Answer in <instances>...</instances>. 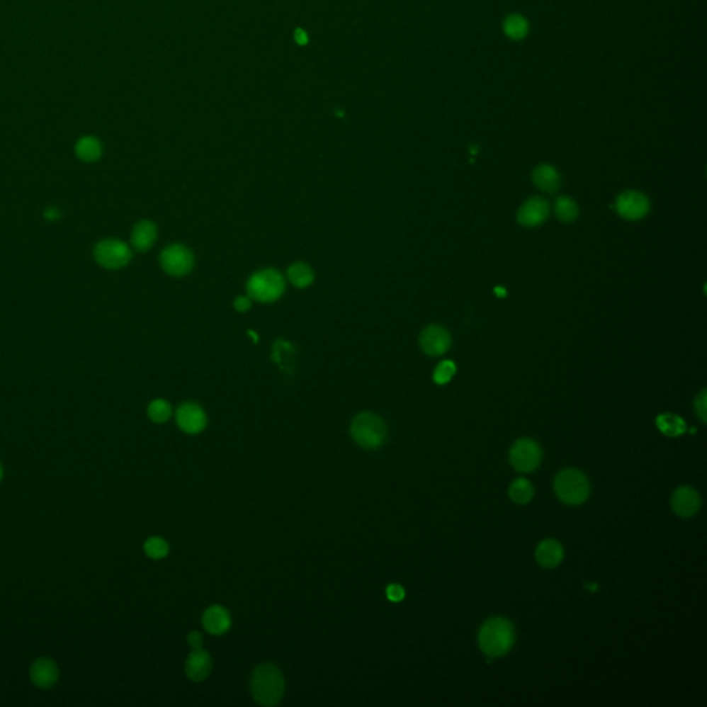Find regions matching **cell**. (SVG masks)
Here are the masks:
<instances>
[{"label": "cell", "mask_w": 707, "mask_h": 707, "mask_svg": "<svg viewBox=\"0 0 707 707\" xmlns=\"http://www.w3.org/2000/svg\"><path fill=\"white\" fill-rule=\"evenodd\" d=\"M478 641L482 652L488 657H500L510 652L514 645V626L504 618L490 619L481 627Z\"/></svg>", "instance_id": "1"}, {"label": "cell", "mask_w": 707, "mask_h": 707, "mask_svg": "<svg viewBox=\"0 0 707 707\" xmlns=\"http://www.w3.org/2000/svg\"><path fill=\"white\" fill-rule=\"evenodd\" d=\"M254 701L261 706H275L283 696L285 680L276 666L266 663L259 666L250 680Z\"/></svg>", "instance_id": "2"}, {"label": "cell", "mask_w": 707, "mask_h": 707, "mask_svg": "<svg viewBox=\"0 0 707 707\" xmlns=\"http://www.w3.org/2000/svg\"><path fill=\"white\" fill-rule=\"evenodd\" d=\"M351 436L363 449H378L387 438V426L378 414L362 412L354 417Z\"/></svg>", "instance_id": "3"}, {"label": "cell", "mask_w": 707, "mask_h": 707, "mask_svg": "<svg viewBox=\"0 0 707 707\" xmlns=\"http://www.w3.org/2000/svg\"><path fill=\"white\" fill-rule=\"evenodd\" d=\"M249 298L267 304L279 299L285 292V279L278 270L267 268L254 272L246 285Z\"/></svg>", "instance_id": "4"}, {"label": "cell", "mask_w": 707, "mask_h": 707, "mask_svg": "<svg viewBox=\"0 0 707 707\" xmlns=\"http://www.w3.org/2000/svg\"><path fill=\"white\" fill-rule=\"evenodd\" d=\"M554 490L560 500H562L567 504L577 506L587 500L590 493V485L583 473L568 468L557 475L554 482Z\"/></svg>", "instance_id": "5"}, {"label": "cell", "mask_w": 707, "mask_h": 707, "mask_svg": "<svg viewBox=\"0 0 707 707\" xmlns=\"http://www.w3.org/2000/svg\"><path fill=\"white\" fill-rule=\"evenodd\" d=\"M94 257L104 268L119 270L130 263L132 250L119 239H104L94 247Z\"/></svg>", "instance_id": "6"}, {"label": "cell", "mask_w": 707, "mask_h": 707, "mask_svg": "<svg viewBox=\"0 0 707 707\" xmlns=\"http://www.w3.org/2000/svg\"><path fill=\"white\" fill-rule=\"evenodd\" d=\"M161 266L171 276H184L193 268V254L187 246L181 244L167 246L161 253Z\"/></svg>", "instance_id": "7"}, {"label": "cell", "mask_w": 707, "mask_h": 707, "mask_svg": "<svg viewBox=\"0 0 707 707\" xmlns=\"http://www.w3.org/2000/svg\"><path fill=\"white\" fill-rule=\"evenodd\" d=\"M510 462L519 473H531L542 462V449L533 439H518L510 451Z\"/></svg>", "instance_id": "8"}, {"label": "cell", "mask_w": 707, "mask_h": 707, "mask_svg": "<svg viewBox=\"0 0 707 707\" xmlns=\"http://www.w3.org/2000/svg\"><path fill=\"white\" fill-rule=\"evenodd\" d=\"M650 199L638 191H626L616 199V212L626 220H640L650 212Z\"/></svg>", "instance_id": "9"}, {"label": "cell", "mask_w": 707, "mask_h": 707, "mask_svg": "<svg viewBox=\"0 0 707 707\" xmlns=\"http://www.w3.org/2000/svg\"><path fill=\"white\" fill-rule=\"evenodd\" d=\"M452 337L445 327L439 325H430L420 334V347L423 353L430 356H441L451 347Z\"/></svg>", "instance_id": "10"}, {"label": "cell", "mask_w": 707, "mask_h": 707, "mask_svg": "<svg viewBox=\"0 0 707 707\" xmlns=\"http://www.w3.org/2000/svg\"><path fill=\"white\" fill-rule=\"evenodd\" d=\"M177 426L187 434H198L206 427V414L196 404L186 402L176 412Z\"/></svg>", "instance_id": "11"}, {"label": "cell", "mask_w": 707, "mask_h": 707, "mask_svg": "<svg viewBox=\"0 0 707 707\" xmlns=\"http://www.w3.org/2000/svg\"><path fill=\"white\" fill-rule=\"evenodd\" d=\"M550 215V205L543 198H532L526 200L518 210V222L524 227H538L543 224Z\"/></svg>", "instance_id": "12"}, {"label": "cell", "mask_w": 707, "mask_h": 707, "mask_svg": "<svg viewBox=\"0 0 707 707\" xmlns=\"http://www.w3.org/2000/svg\"><path fill=\"white\" fill-rule=\"evenodd\" d=\"M672 507L680 517H694L701 509V496L691 487H680L672 496Z\"/></svg>", "instance_id": "13"}, {"label": "cell", "mask_w": 707, "mask_h": 707, "mask_svg": "<svg viewBox=\"0 0 707 707\" xmlns=\"http://www.w3.org/2000/svg\"><path fill=\"white\" fill-rule=\"evenodd\" d=\"M213 663L210 655L203 650H193L186 662V674L190 680L200 682L209 677Z\"/></svg>", "instance_id": "14"}, {"label": "cell", "mask_w": 707, "mask_h": 707, "mask_svg": "<svg viewBox=\"0 0 707 707\" xmlns=\"http://www.w3.org/2000/svg\"><path fill=\"white\" fill-rule=\"evenodd\" d=\"M30 680L39 688H50L58 680V669L53 660L39 659L30 667Z\"/></svg>", "instance_id": "15"}, {"label": "cell", "mask_w": 707, "mask_h": 707, "mask_svg": "<svg viewBox=\"0 0 707 707\" xmlns=\"http://www.w3.org/2000/svg\"><path fill=\"white\" fill-rule=\"evenodd\" d=\"M202 622L206 631L215 635H220L228 631L231 626V616L225 608L220 605H213L205 611Z\"/></svg>", "instance_id": "16"}, {"label": "cell", "mask_w": 707, "mask_h": 707, "mask_svg": "<svg viewBox=\"0 0 707 707\" xmlns=\"http://www.w3.org/2000/svg\"><path fill=\"white\" fill-rule=\"evenodd\" d=\"M158 237L157 225L149 220H142L137 222L132 232V245L138 251L149 250Z\"/></svg>", "instance_id": "17"}, {"label": "cell", "mask_w": 707, "mask_h": 707, "mask_svg": "<svg viewBox=\"0 0 707 707\" xmlns=\"http://www.w3.org/2000/svg\"><path fill=\"white\" fill-rule=\"evenodd\" d=\"M564 558V548L557 541L547 539L538 545L536 560L544 568H555Z\"/></svg>", "instance_id": "18"}, {"label": "cell", "mask_w": 707, "mask_h": 707, "mask_svg": "<svg viewBox=\"0 0 707 707\" xmlns=\"http://www.w3.org/2000/svg\"><path fill=\"white\" fill-rule=\"evenodd\" d=\"M532 180H533V184L539 190L547 192V193L555 192L560 188V184H561V177H560L558 171L555 170V167H553L550 164L538 166L533 170Z\"/></svg>", "instance_id": "19"}, {"label": "cell", "mask_w": 707, "mask_h": 707, "mask_svg": "<svg viewBox=\"0 0 707 707\" xmlns=\"http://www.w3.org/2000/svg\"><path fill=\"white\" fill-rule=\"evenodd\" d=\"M656 426L667 436H680L686 431V424L680 416L673 413H663L656 417Z\"/></svg>", "instance_id": "20"}, {"label": "cell", "mask_w": 707, "mask_h": 707, "mask_svg": "<svg viewBox=\"0 0 707 707\" xmlns=\"http://www.w3.org/2000/svg\"><path fill=\"white\" fill-rule=\"evenodd\" d=\"M503 29H504V33L507 38H510L513 40H522L528 36L529 23L521 14H511L504 20Z\"/></svg>", "instance_id": "21"}, {"label": "cell", "mask_w": 707, "mask_h": 707, "mask_svg": "<svg viewBox=\"0 0 707 707\" xmlns=\"http://www.w3.org/2000/svg\"><path fill=\"white\" fill-rule=\"evenodd\" d=\"M288 278L296 288L304 289V288H308L314 282L315 273L308 264L299 261V263L292 264L288 268Z\"/></svg>", "instance_id": "22"}, {"label": "cell", "mask_w": 707, "mask_h": 707, "mask_svg": "<svg viewBox=\"0 0 707 707\" xmlns=\"http://www.w3.org/2000/svg\"><path fill=\"white\" fill-rule=\"evenodd\" d=\"M77 155L84 162H94L101 157V142L96 137H83L77 147Z\"/></svg>", "instance_id": "23"}, {"label": "cell", "mask_w": 707, "mask_h": 707, "mask_svg": "<svg viewBox=\"0 0 707 707\" xmlns=\"http://www.w3.org/2000/svg\"><path fill=\"white\" fill-rule=\"evenodd\" d=\"M554 212L558 220L562 222H572L579 216V208L575 200H572L568 196H560L555 200L554 205Z\"/></svg>", "instance_id": "24"}, {"label": "cell", "mask_w": 707, "mask_h": 707, "mask_svg": "<svg viewBox=\"0 0 707 707\" xmlns=\"http://www.w3.org/2000/svg\"><path fill=\"white\" fill-rule=\"evenodd\" d=\"M509 494H510L511 500L518 504H526L533 497V487L528 480L518 478L511 484V487L509 490Z\"/></svg>", "instance_id": "25"}, {"label": "cell", "mask_w": 707, "mask_h": 707, "mask_svg": "<svg viewBox=\"0 0 707 707\" xmlns=\"http://www.w3.org/2000/svg\"><path fill=\"white\" fill-rule=\"evenodd\" d=\"M148 416L155 423H164L171 416V407L164 400H155L148 407Z\"/></svg>", "instance_id": "26"}, {"label": "cell", "mask_w": 707, "mask_h": 707, "mask_svg": "<svg viewBox=\"0 0 707 707\" xmlns=\"http://www.w3.org/2000/svg\"><path fill=\"white\" fill-rule=\"evenodd\" d=\"M144 551L152 560H162L169 553V544L162 538H151L144 544Z\"/></svg>", "instance_id": "27"}, {"label": "cell", "mask_w": 707, "mask_h": 707, "mask_svg": "<svg viewBox=\"0 0 707 707\" xmlns=\"http://www.w3.org/2000/svg\"><path fill=\"white\" fill-rule=\"evenodd\" d=\"M456 373V365L452 361H442L436 368L434 381L436 384H448Z\"/></svg>", "instance_id": "28"}, {"label": "cell", "mask_w": 707, "mask_h": 707, "mask_svg": "<svg viewBox=\"0 0 707 707\" xmlns=\"http://www.w3.org/2000/svg\"><path fill=\"white\" fill-rule=\"evenodd\" d=\"M385 594H387V599L392 602H400L405 599V590L401 584H390L385 590Z\"/></svg>", "instance_id": "29"}, {"label": "cell", "mask_w": 707, "mask_h": 707, "mask_svg": "<svg viewBox=\"0 0 707 707\" xmlns=\"http://www.w3.org/2000/svg\"><path fill=\"white\" fill-rule=\"evenodd\" d=\"M695 409H696V413H698V416L701 417V420H702L703 423H706V391H702V394L696 398V401H695Z\"/></svg>", "instance_id": "30"}, {"label": "cell", "mask_w": 707, "mask_h": 707, "mask_svg": "<svg viewBox=\"0 0 707 707\" xmlns=\"http://www.w3.org/2000/svg\"><path fill=\"white\" fill-rule=\"evenodd\" d=\"M188 644L192 647V650H202V645H203V637L199 631H192L188 634V638H187Z\"/></svg>", "instance_id": "31"}, {"label": "cell", "mask_w": 707, "mask_h": 707, "mask_svg": "<svg viewBox=\"0 0 707 707\" xmlns=\"http://www.w3.org/2000/svg\"><path fill=\"white\" fill-rule=\"evenodd\" d=\"M234 307L239 312H246L251 307V299L247 298V296H239L238 299H235V301H234Z\"/></svg>", "instance_id": "32"}, {"label": "cell", "mask_w": 707, "mask_h": 707, "mask_svg": "<svg viewBox=\"0 0 707 707\" xmlns=\"http://www.w3.org/2000/svg\"><path fill=\"white\" fill-rule=\"evenodd\" d=\"M58 215L60 213H58V210L55 209V208H50V209H47L45 212V217L47 218V220H55V218H58Z\"/></svg>", "instance_id": "33"}, {"label": "cell", "mask_w": 707, "mask_h": 707, "mask_svg": "<svg viewBox=\"0 0 707 707\" xmlns=\"http://www.w3.org/2000/svg\"><path fill=\"white\" fill-rule=\"evenodd\" d=\"M494 292H496V296H500V298H504V296H506V290H504V289H502V288H496V289H494Z\"/></svg>", "instance_id": "34"}, {"label": "cell", "mask_w": 707, "mask_h": 707, "mask_svg": "<svg viewBox=\"0 0 707 707\" xmlns=\"http://www.w3.org/2000/svg\"><path fill=\"white\" fill-rule=\"evenodd\" d=\"M247 333H249V334H250V336H251V339H253V340H254V343H257V341H259V339H257V334H256V333H254V332H253V330H249V332H247Z\"/></svg>", "instance_id": "35"}, {"label": "cell", "mask_w": 707, "mask_h": 707, "mask_svg": "<svg viewBox=\"0 0 707 707\" xmlns=\"http://www.w3.org/2000/svg\"><path fill=\"white\" fill-rule=\"evenodd\" d=\"M0 478H1V467H0Z\"/></svg>", "instance_id": "36"}]
</instances>
